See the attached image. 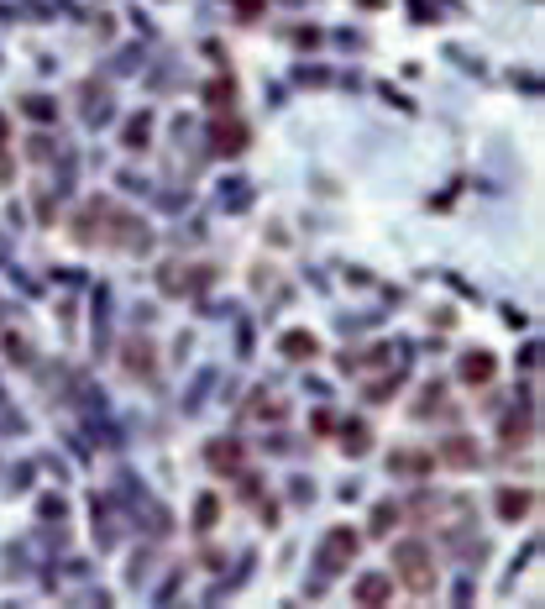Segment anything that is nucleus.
I'll list each match as a JSON object with an SVG mask.
<instances>
[{
  "instance_id": "nucleus-16",
  "label": "nucleus",
  "mask_w": 545,
  "mask_h": 609,
  "mask_svg": "<svg viewBox=\"0 0 545 609\" xmlns=\"http://www.w3.org/2000/svg\"><path fill=\"white\" fill-rule=\"evenodd\" d=\"M394 525H398V510L389 504V499H383V504H372V536H389Z\"/></svg>"
},
{
  "instance_id": "nucleus-17",
  "label": "nucleus",
  "mask_w": 545,
  "mask_h": 609,
  "mask_svg": "<svg viewBox=\"0 0 545 609\" xmlns=\"http://www.w3.org/2000/svg\"><path fill=\"white\" fill-rule=\"evenodd\" d=\"M524 436H530V410H519V415L504 421V441H524Z\"/></svg>"
},
{
  "instance_id": "nucleus-9",
  "label": "nucleus",
  "mask_w": 545,
  "mask_h": 609,
  "mask_svg": "<svg viewBox=\"0 0 545 609\" xmlns=\"http://www.w3.org/2000/svg\"><path fill=\"white\" fill-rule=\"evenodd\" d=\"M493 510H498V520H524L535 510V494L530 488H498L493 494Z\"/></svg>"
},
{
  "instance_id": "nucleus-4",
  "label": "nucleus",
  "mask_w": 545,
  "mask_h": 609,
  "mask_svg": "<svg viewBox=\"0 0 545 609\" xmlns=\"http://www.w3.org/2000/svg\"><path fill=\"white\" fill-rule=\"evenodd\" d=\"M121 368L131 378H152L157 373V347H152L147 336H126L121 341Z\"/></svg>"
},
{
  "instance_id": "nucleus-7",
  "label": "nucleus",
  "mask_w": 545,
  "mask_h": 609,
  "mask_svg": "<svg viewBox=\"0 0 545 609\" xmlns=\"http://www.w3.org/2000/svg\"><path fill=\"white\" fill-rule=\"evenodd\" d=\"M430 468H435V457L415 452V447H398V452L389 457V473H394V478H430Z\"/></svg>"
},
{
  "instance_id": "nucleus-11",
  "label": "nucleus",
  "mask_w": 545,
  "mask_h": 609,
  "mask_svg": "<svg viewBox=\"0 0 545 609\" xmlns=\"http://www.w3.org/2000/svg\"><path fill=\"white\" fill-rule=\"evenodd\" d=\"M278 347H283V358H289V363H309V358L320 352L315 332H283V341H278Z\"/></svg>"
},
{
  "instance_id": "nucleus-10",
  "label": "nucleus",
  "mask_w": 545,
  "mask_h": 609,
  "mask_svg": "<svg viewBox=\"0 0 545 609\" xmlns=\"http://www.w3.org/2000/svg\"><path fill=\"white\" fill-rule=\"evenodd\" d=\"M441 462H451V468H478V441L461 436V431L446 436V441H441Z\"/></svg>"
},
{
  "instance_id": "nucleus-6",
  "label": "nucleus",
  "mask_w": 545,
  "mask_h": 609,
  "mask_svg": "<svg viewBox=\"0 0 545 609\" xmlns=\"http://www.w3.org/2000/svg\"><path fill=\"white\" fill-rule=\"evenodd\" d=\"M493 373H498V358H493V352H483V347H478V352H467V358L456 363V378H461V384H472V389H483Z\"/></svg>"
},
{
  "instance_id": "nucleus-14",
  "label": "nucleus",
  "mask_w": 545,
  "mask_h": 609,
  "mask_svg": "<svg viewBox=\"0 0 545 609\" xmlns=\"http://www.w3.org/2000/svg\"><path fill=\"white\" fill-rule=\"evenodd\" d=\"M215 520H220V499L215 494H200L194 499V531L205 536V531H215Z\"/></svg>"
},
{
  "instance_id": "nucleus-18",
  "label": "nucleus",
  "mask_w": 545,
  "mask_h": 609,
  "mask_svg": "<svg viewBox=\"0 0 545 609\" xmlns=\"http://www.w3.org/2000/svg\"><path fill=\"white\" fill-rule=\"evenodd\" d=\"M341 447H346L352 457H362V452H367V426H357V421H352V426H346V441H341Z\"/></svg>"
},
{
  "instance_id": "nucleus-23",
  "label": "nucleus",
  "mask_w": 545,
  "mask_h": 609,
  "mask_svg": "<svg viewBox=\"0 0 545 609\" xmlns=\"http://www.w3.org/2000/svg\"><path fill=\"white\" fill-rule=\"evenodd\" d=\"M357 5H383V0H357Z\"/></svg>"
},
{
  "instance_id": "nucleus-13",
  "label": "nucleus",
  "mask_w": 545,
  "mask_h": 609,
  "mask_svg": "<svg viewBox=\"0 0 545 609\" xmlns=\"http://www.w3.org/2000/svg\"><path fill=\"white\" fill-rule=\"evenodd\" d=\"M121 137H126V148H131V152H142V148H147V137H152V111H137V116L126 122Z\"/></svg>"
},
{
  "instance_id": "nucleus-22",
  "label": "nucleus",
  "mask_w": 545,
  "mask_h": 609,
  "mask_svg": "<svg viewBox=\"0 0 545 609\" xmlns=\"http://www.w3.org/2000/svg\"><path fill=\"white\" fill-rule=\"evenodd\" d=\"M263 5H268V0H237V11H242V22H252V16H257Z\"/></svg>"
},
{
  "instance_id": "nucleus-3",
  "label": "nucleus",
  "mask_w": 545,
  "mask_h": 609,
  "mask_svg": "<svg viewBox=\"0 0 545 609\" xmlns=\"http://www.w3.org/2000/svg\"><path fill=\"white\" fill-rule=\"evenodd\" d=\"M352 557H357V531L335 525L331 536L320 541V568H326V573H346V568H352Z\"/></svg>"
},
{
  "instance_id": "nucleus-15",
  "label": "nucleus",
  "mask_w": 545,
  "mask_h": 609,
  "mask_svg": "<svg viewBox=\"0 0 545 609\" xmlns=\"http://www.w3.org/2000/svg\"><path fill=\"white\" fill-rule=\"evenodd\" d=\"M205 100H210V111H231V100H237V85H231V79H215L210 90H205Z\"/></svg>"
},
{
  "instance_id": "nucleus-12",
  "label": "nucleus",
  "mask_w": 545,
  "mask_h": 609,
  "mask_svg": "<svg viewBox=\"0 0 545 609\" xmlns=\"http://www.w3.org/2000/svg\"><path fill=\"white\" fill-rule=\"evenodd\" d=\"M389 599H394V578H383V573L357 578V604H389Z\"/></svg>"
},
{
  "instance_id": "nucleus-5",
  "label": "nucleus",
  "mask_w": 545,
  "mask_h": 609,
  "mask_svg": "<svg viewBox=\"0 0 545 609\" xmlns=\"http://www.w3.org/2000/svg\"><path fill=\"white\" fill-rule=\"evenodd\" d=\"M205 462H210L215 473L237 478V473H242V441H237V436H215V441H205Z\"/></svg>"
},
{
  "instance_id": "nucleus-21",
  "label": "nucleus",
  "mask_w": 545,
  "mask_h": 609,
  "mask_svg": "<svg viewBox=\"0 0 545 609\" xmlns=\"http://www.w3.org/2000/svg\"><path fill=\"white\" fill-rule=\"evenodd\" d=\"M16 179V163H11V148H5V137H0V184Z\"/></svg>"
},
{
  "instance_id": "nucleus-2",
  "label": "nucleus",
  "mask_w": 545,
  "mask_h": 609,
  "mask_svg": "<svg viewBox=\"0 0 545 609\" xmlns=\"http://www.w3.org/2000/svg\"><path fill=\"white\" fill-rule=\"evenodd\" d=\"M246 142H252V126L242 122V116H231V111H220L210 126V148L220 152V158H237V152H246Z\"/></svg>"
},
{
  "instance_id": "nucleus-19",
  "label": "nucleus",
  "mask_w": 545,
  "mask_h": 609,
  "mask_svg": "<svg viewBox=\"0 0 545 609\" xmlns=\"http://www.w3.org/2000/svg\"><path fill=\"white\" fill-rule=\"evenodd\" d=\"M27 116H31V122H48V116H53V105H48L42 95H27Z\"/></svg>"
},
{
  "instance_id": "nucleus-8",
  "label": "nucleus",
  "mask_w": 545,
  "mask_h": 609,
  "mask_svg": "<svg viewBox=\"0 0 545 609\" xmlns=\"http://www.w3.org/2000/svg\"><path fill=\"white\" fill-rule=\"evenodd\" d=\"M157 284H163L168 295H189V289L210 284V268H189V263H174L168 274H157Z\"/></svg>"
},
{
  "instance_id": "nucleus-1",
  "label": "nucleus",
  "mask_w": 545,
  "mask_h": 609,
  "mask_svg": "<svg viewBox=\"0 0 545 609\" xmlns=\"http://www.w3.org/2000/svg\"><path fill=\"white\" fill-rule=\"evenodd\" d=\"M394 583H404L420 599L435 594V562H430V547L424 541H398L394 547Z\"/></svg>"
},
{
  "instance_id": "nucleus-20",
  "label": "nucleus",
  "mask_w": 545,
  "mask_h": 609,
  "mask_svg": "<svg viewBox=\"0 0 545 609\" xmlns=\"http://www.w3.org/2000/svg\"><path fill=\"white\" fill-rule=\"evenodd\" d=\"M27 158L37 163V158H53V137H31L27 142Z\"/></svg>"
}]
</instances>
